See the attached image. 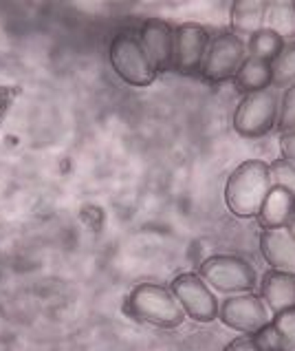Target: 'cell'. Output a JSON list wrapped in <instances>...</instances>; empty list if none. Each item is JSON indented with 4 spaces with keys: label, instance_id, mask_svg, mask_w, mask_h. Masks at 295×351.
Instances as JSON below:
<instances>
[{
    "label": "cell",
    "instance_id": "1",
    "mask_svg": "<svg viewBox=\"0 0 295 351\" xmlns=\"http://www.w3.org/2000/svg\"><path fill=\"white\" fill-rule=\"evenodd\" d=\"M271 170L262 159H247L227 177L225 204L227 210L238 219L258 217L264 199L271 193Z\"/></svg>",
    "mask_w": 295,
    "mask_h": 351
},
{
    "label": "cell",
    "instance_id": "2",
    "mask_svg": "<svg viewBox=\"0 0 295 351\" xmlns=\"http://www.w3.org/2000/svg\"><path fill=\"white\" fill-rule=\"evenodd\" d=\"M124 314L137 323L161 329H175L185 320V312L175 294L157 283H139L132 287L124 300Z\"/></svg>",
    "mask_w": 295,
    "mask_h": 351
},
{
    "label": "cell",
    "instance_id": "3",
    "mask_svg": "<svg viewBox=\"0 0 295 351\" xmlns=\"http://www.w3.org/2000/svg\"><path fill=\"white\" fill-rule=\"evenodd\" d=\"M198 276L207 287L222 294H245L256 287V269L249 261L233 254H214L201 263Z\"/></svg>",
    "mask_w": 295,
    "mask_h": 351
},
{
    "label": "cell",
    "instance_id": "4",
    "mask_svg": "<svg viewBox=\"0 0 295 351\" xmlns=\"http://www.w3.org/2000/svg\"><path fill=\"white\" fill-rule=\"evenodd\" d=\"M108 58L115 73L130 86H150L157 80V69L152 66L137 36L117 34L110 43Z\"/></svg>",
    "mask_w": 295,
    "mask_h": 351
},
{
    "label": "cell",
    "instance_id": "5",
    "mask_svg": "<svg viewBox=\"0 0 295 351\" xmlns=\"http://www.w3.org/2000/svg\"><path fill=\"white\" fill-rule=\"evenodd\" d=\"M280 99L276 91L262 88L256 93H247L233 113V128L242 137H262L276 128Z\"/></svg>",
    "mask_w": 295,
    "mask_h": 351
},
{
    "label": "cell",
    "instance_id": "6",
    "mask_svg": "<svg viewBox=\"0 0 295 351\" xmlns=\"http://www.w3.org/2000/svg\"><path fill=\"white\" fill-rule=\"evenodd\" d=\"M247 58V43L238 36L218 34L214 40H209L205 62H203L201 75L209 82H225L233 80L238 73L240 64Z\"/></svg>",
    "mask_w": 295,
    "mask_h": 351
},
{
    "label": "cell",
    "instance_id": "7",
    "mask_svg": "<svg viewBox=\"0 0 295 351\" xmlns=\"http://www.w3.org/2000/svg\"><path fill=\"white\" fill-rule=\"evenodd\" d=\"M170 292L175 294L185 316L196 323H211L218 318V300L214 298L211 289L198 274H179L170 285Z\"/></svg>",
    "mask_w": 295,
    "mask_h": 351
},
{
    "label": "cell",
    "instance_id": "8",
    "mask_svg": "<svg viewBox=\"0 0 295 351\" xmlns=\"http://www.w3.org/2000/svg\"><path fill=\"white\" fill-rule=\"evenodd\" d=\"M218 320L229 329L253 336L264 325L271 323V316L258 294L245 292V294H231L229 298H225V303L218 307Z\"/></svg>",
    "mask_w": 295,
    "mask_h": 351
},
{
    "label": "cell",
    "instance_id": "9",
    "mask_svg": "<svg viewBox=\"0 0 295 351\" xmlns=\"http://www.w3.org/2000/svg\"><path fill=\"white\" fill-rule=\"evenodd\" d=\"M209 47V34L196 23H185L175 29V56L172 69L183 75L201 73Z\"/></svg>",
    "mask_w": 295,
    "mask_h": 351
},
{
    "label": "cell",
    "instance_id": "10",
    "mask_svg": "<svg viewBox=\"0 0 295 351\" xmlns=\"http://www.w3.org/2000/svg\"><path fill=\"white\" fill-rule=\"evenodd\" d=\"M139 43L144 47L157 73L172 69V56H175V27L166 20L150 18L139 29Z\"/></svg>",
    "mask_w": 295,
    "mask_h": 351
},
{
    "label": "cell",
    "instance_id": "11",
    "mask_svg": "<svg viewBox=\"0 0 295 351\" xmlns=\"http://www.w3.org/2000/svg\"><path fill=\"white\" fill-rule=\"evenodd\" d=\"M260 252L264 261L271 265V269L295 276V237L287 228L262 230Z\"/></svg>",
    "mask_w": 295,
    "mask_h": 351
},
{
    "label": "cell",
    "instance_id": "12",
    "mask_svg": "<svg viewBox=\"0 0 295 351\" xmlns=\"http://www.w3.org/2000/svg\"><path fill=\"white\" fill-rule=\"evenodd\" d=\"M264 307L269 309L271 316H276L289 307H295V276L278 269H269L262 276L260 294Z\"/></svg>",
    "mask_w": 295,
    "mask_h": 351
},
{
    "label": "cell",
    "instance_id": "13",
    "mask_svg": "<svg viewBox=\"0 0 295 351\" xmlns=\"http://www.w3.org/2000/svg\"><path fill=\"white\" fill-rule=\"evenodd\" d=\"M267 23V3L262 0H236L229 7V25L233 36H247L251 38L264 29Z\"/></svg>",
    "mask_w": 295,
    "mask_h": 351
},
{
    "label": "cell",
    "instance_id": "14",
    "mask_svg": "<svg viewBox=\"0 0 295 351\" xmlns=\"http://www.w3.org/2000/svg\"><path fill=\"white\" fill-rule=\"evenodd\" d=\"M293 213H295V202L291 199V195L284 193L282 188L273 186L256 219L262 230H278V228H287Z\"/></svg>",
    "mask_w": 295,
    "mask_h": 351
},
{
    "label": "cell",
    "instance_id": "15",
    "mask_svg": "<svg viewBox=\"0 0 295 351\" xmlns=\"http://www.w3.org/2000/svg\"><path fill=\"white\" fill-rule=\"evenodd\" d=\"M233 84L240 93H256L262 88L271 86V64L264 62V60L251 58L247 56L245 62L240 64L238 73L233 75Z\"/></svg>",
    "mask_w": 295,
    "mask_h": 351
},
{
    "label": "cell",
    "instance_id": "16",
    "mask_svg": "<svg viewBox=\"0 0 295 351\" xmlns=\"http://www.w3.org/2000/svg\"><path fill=\"white\" fill-rule=\"evenodd\" d=\"M295 84V40H287L282 51L271 60V86L289 88Z\"/></svg>",
    "mask_w": 295,
    "mask_h": 351
},
{
    "label": "cell",
    "instance_id": "17",
    "mask_svg": "<svg viewBox=\"0 0 295 351\" xmlns=\"http://www.w3.org/2000/svg\"><path fill=\"white\" fill-rule=\"evenodd\" d=\"M284 45H287V43H284V40L276 32H271V29L264 27V29H260L258 34H253L247 40V56L264 60V62L271 64V60L282 51Z\"/></svg>",
    "mask_w": 295,
    "mask_h": 351
},
{
    "label": "cell",
    "instance_id": "18",
    "mask_svg": "<svg viewBox=\"0 0 295 351\" xmlns=\"http://www.w3.org/2000/svg\"><path fill=\"white\" fill-rule=\"evenodd\" d=\"M267 29L287 43L295 36V3H267Z\"/></svg>",
    "mask_w": 295,
    "mask_h": 351
},
{
    "label": "cell",
    "instance_id": "19",
    "mask_svg": "<svg viewBox=\"0 0 295 351\" xmlns=\"http://www.w3.org/2000/svg\"><path fill=\"white\" fill-rule=\"evenodd\" d=\"M269 170H271V184L276 188H282L284 193H289L295 202V164L284 157H278L276 162L269 164Z\"/></svg>",
    "mask_w": 295,
    "mask_h": 351
},
{
    "label": "cell",
    "instance_id": "20",
    "mask_svg": "<svg viewBox=\"0 0 295 351\" xmlns=\"http://www.w3.org/2000/svg\"><path fill=\"white\" fill-rule=\"evenodd\" d=\"M276 128L280 130V135L289 133V130H295V84H291L287 91L282 93Z\"/></svg>",
    "mask_w": 295,
    "mask_h": 351
},
{
    "label": "cell",
    "instance_id": "21",
    "mask_svg": "<svg viewBox=\"0 0 295 351\" xmlns=\"http://www.w3.org/2000/svg\"><path fill=\"white\" fill-rule=\"evenodd\" d=\"M271 325L278 329V334L284 338L289 349L295 347V307H289L284 312L271 316Z\"/></svg>",
    "mask_w": 295,
    "mask_h": 351
},
{
    "label": "cell",
    "instance_id": "22",
    "mask_svg": "<svg viewBox=\"0 0 295 351\" xmlns=\"http://www.w3.org/2000/svg\"><path fill=\"white\" fill-rule=\"evenodd\" d=\"M253 338H256V343L260 345L262 351H289V345L284 343V338L278 334V329L271 323L264 325L258 334H253Z\"/></svg>",
    "mask_w": 295,
    "mask_h": 351
},
{
    "label": "cell",
    "instance_id": "23",
    "mask_svg": "<svg viewBox=\"0 0 295 351\" xmlns=\"http://www.w3.org/2000/svg\"><path fill=\"white\" fill-rule=\"evenodd\" d=\"M225 351H262V349L253 336H242V338L231 340V343L225 347Z\"/></svg>",
    "mask_w": 295,
    "mask_h": 351
},
{
    "label": "cell",
    "instance_id": "24",
    "mask_svg": "<svg viewBox=\"0 0 295 351\" xmlns=\"http://www.w3.org/2000/svg\"><path fill=\"white\" fill-rule=\"evenodd\" d=\"M280 150L284 159H289V162L295 164V130L280 135Z\"/></svg>",
    "mask_w": 295,
    "mask_h": 351
},
{
    "label": "cell",
    "instance_id": "25",
    "mask_svg": "<svg viewBox=\"0 0 295 351\" xmlns=\"http://www.w3.org/2000/svg\"><path fill=\"white\" fill-rule=\"evenodd\" d=\"M16 93H18V88H14V86H0V115L7 111V106L12 104Z\"/></svg>",
    "mask_w": 295,
    "mask_h": 351
},
{
    "label": "cell",
    "instance_id": "26",
    "mask_svg": "<svg viewBox=\"0 0 295 351\" xmlns=\"http://www.w3.org/2000/svg\"><path fill=\"white\" fill-rule=\"evenodd\" d=\"M287 230H289V232L295 237V213H293V217L289 219V223H287Z\"/></svg>",
    "mask_w": 295,
    "mask_h": 351
}]
</instances>
